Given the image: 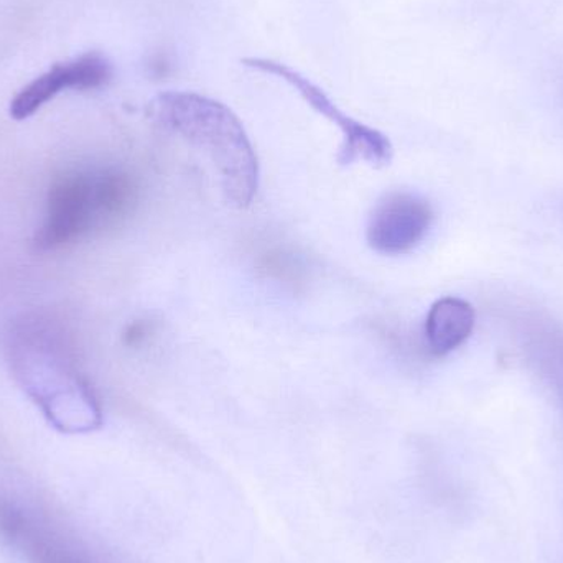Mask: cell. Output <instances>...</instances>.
I'll return each instance as SVG.
<instances>
[{
  "mask_svg": "<svg viewBox=\"0 0 563 563\" xmlns=\"http://www.w3.org/2000/svg\"><path fill=\"white\" fill-rule=\"evenodd\" d=\"M10 363L23 389L49 423L66 433L99 429L101 409L76 367L68 328L46 314H29L10 334Z\"/></svg>",
  "mask_w": 563,
  "mask_h": 563,
  "instance_id": "obj_1",
  "label": "cell"
},
{
  "mask_svg": "<svg viewBox=\"0 0 563 563\" xmlns=\"http://www.w3.org/2000/svg\"><path fill=\"white\" fill-rule=\"evenodd\" d=\"M148 115L211 165L231 207L246 210L253 205L261 185L260 158L243 122L227 104L198 92L167 91L151 102Z\"/></svg>",
  "mask_w": 563,
  "mask_h": 563,
  "instance_id": "obj_2",
  "label": "cell"
},
{
  "mask_svg": "<svg viewBox=\"0 0 563 563\" xmlns=\"http://www.w3.org/2000/svg\"><path fill=\"white\" fill-rule=\"evenodd\" d=\"M134 178L118 168H73L55 177L36 246L56 251L121 224L137 207Z\"/></svg>",
  "mask_w": 563,
  "mask_h": 563,
  "instance_id": "obj_3",
  "label": "cell"
},
{
  "mask_svg": "<svg viewBox=\"0 0 563 563\" xmlns=\"http://www.w3.org/2000/svg\"><path fill=\"white\" fill-rule=\"evenodd\" d=\"M0 539L26 563H115L48 508L0 489Z\"/></svg>",
  "mask_w": 563,
  "mask_h": 563,
  "instance_id": "obj_4",
  "label": "cell"
},
{
  "mask_svg": "<svg viewBox=\"0 0 563 563\" xmlns=\"http://www.w3.org/2000/svg\"><path fill=\"white\" fill-rule=\"evenodd\" d=\"M243 65L246 68L256 69L264 75L277 76L284 79L291 88L297 89L298 95L318 114L336 125L343 134V144L338 152V164L341 167H350L356 162H366L374 168L387 167L393 162L394 147L389 137L377 129L369 128L356 119L344 114L323 89L318 88L307 76L301 75L297 69L290 68L285 63L269 58H244Z\"/></svg>",
  "mask_w": 563,
  "mask_h": 563,
  "instance_id": "obj_5",
  "label": "cell"
},
{
  "mask_svg": "<svg viewBox=\"0 0 563 563\" xmlns=\"http://www.w3.org/2000/svg\"><path fill=\"white\" fill-rule=\"evenodd\" d=\"M433 210L429 201L410 191L384 195L367 218L366 241L384 256H402L416 250L430 231Z\"/></svg>",
  "mask_w": 563,
  "mask_h": 563,
  "instance_id": "obj_6",
  "label": "cell"
},
{
  "mask_svg": "<svg viewBox=\"0 0 563 563\" xmlns=\"http://www.w3.org/2000/svg\"><path fill=\"white\" fill-rule=\"evenodd\" d=\"M112 78V66L101 53H86L68 63H58L22 89L10 104V115L23 121L52 101L63 89H99Z\"/></svg>",
  "mask_w": 563,
  "mask_h": 563,
  "instance_id": "obj_7",
  "label": "cell"
},
{
  "mask_svg": "<svg viewBox=\"0 0 563 563\" xmlns=\"http://www.w3.org/2000/svg\"><path fill=\"white\" fill-rule=\"evenodd\" d=\"M475 328V310L462 298L445 297L430 308L426 320V340L435 356L462 346Z\"/></svg>",
  "mask_w": 563,
  "mask_h": 563,
  "instance_id": "obj_8",
  "label": "cell"
},
{
  "mask_svg": "<svg viewBox=\"0 0 563 563\" xmlns=\"http://www.w3.org/2000/svg\"><path fill=\"white\" fill-rule=\"evenodd\" d=\"M151 333L152 327L148 321H134V323L129 324L128 330H125L124 343L128 344V346H141Z\"/></svg>",
  "mask_w": 563,
  "mask_h": 563,
  "instance_id": "obj_9",
  "label": "cell"
}]
</instances>
